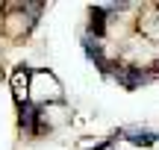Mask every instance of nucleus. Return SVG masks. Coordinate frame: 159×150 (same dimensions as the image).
Masks as SVG:
<instances>
[{"label": "nucleus", "instance_id": "f257e3e1", "mask_svg": "<svg viewBox=\"0 0 159 150\" xmlns=\"http://www.w3.org/2000/svg\"><path fill=\"white\" fill-rule=\"evenodd\" d=\"M12 94H15L18 103H27V94H30V71L27 68H15L12 71Z\"/></svg>", "mask_w": 159, "mask_h": 150}, {"label": "nucleus", "instance_id": "f03ea898", "mask_svg": "<svg viewBox=\"0 0 159 150\" xmlns=\"http://www.w3.org/2000/svg\"><path fill=\"white\" fill-rule=\"evenodd\" d=\"M83 47H85V53H89L91 62H94L100 71H106V59H103V47H100V41L91 38V35H85V38H83Z\"/></svg>", "mask_w": 159, "mask_h": 150}, {"label": "nucleus", "instance_id": "7ed1b4c3", "mask_svg": "<svg viewBox=\"0 0 159 150\" xmlns=\"http://www.w3.org/2000/svg\"><path fill=\"white\" fill-rule=\"evenodd\" d=\"M118 82L124 88H136V86H142L144 80H148V74H142V68H124V71H118Z\"/></svg>", "mask_w": 159, "mask_h": 150}, {"label": "nucleus", "instance_id": "20e7f679", "mask_svg": "<svg viewBox=\"0 0 159 150\" xmlns=\"http://www.w3.org/2000/svg\"><path fill=\"white\" fill-rule=\"evenodd\" d=\"M35 118H39V112H35V106L33 103H24L21 106V127L27 130V133H35Z\"/></svg>", "mask_w": 159, "mask_h": 150}, {"label": "nucleus", "instance_id": "39448f33", "mask_svg": "<svg viewBox=\"0 0 159 150\" xmlns=\"http://www.w3.org/2000/svg\"><path fill=\"white\" fill-rule=\"evenodd\" d=\"M127 139H130L133 144H144V147H148V144H153L159 135L156 133H148V130H127Z\"/></svg>", "mask_w": 159, "mask_h": 150}, {"label": "nucleus", "instance_id": "423d86ee", "mask_svg": "<svg viewBox=\"0 0 159 150\" xmlns=\"http://www.w3.org/2000/svg\"><path fill=\"white\" fill-rule=\"evenodd\" d=\"M103 27H106V21H103V9L97 6V9H91V33L103 35Z\"/></svg>", "mask_w": 159, "mask_h": 150}, {"label": "nucleus", "instance_id": "0eeeda50", "mask_svg": "<svg viewBox=\"0 0 159 150\" xmlns=\"http://www.w3.org/2000/svg\"><path fill=\"white\" fill-rule=\"evenodd\" d=\"M156 68H159V65H156Z\"/></svg>", "mask_w": 159, "mask_h": 150}]
</instances>
